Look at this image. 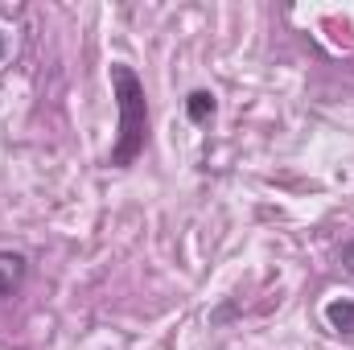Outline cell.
<instances>
[{"mask_svg":"<svg viewBox=\"0 0 354 350\" xmlns=\"http://www.w3.org/2000/svg\"><path fill=\"white\" fill-rule=\"evenodd\" d=\"M0 54H4V37H0Z\"/></svg>","mask_w":354,"mask_h":350,"instance_id":"5","label":"cell"},{"mask_svg":"<svg viewBox=\"0 0 354 350\" xmlns=\"http://www.w3.org/2000/svg\"><path fill=\"white\" fill-rule=\"evenodd\" d=\"M111 91H115V107H120V136H115V149L107 157V165L115 169H128L145 145H149V103H145V83L136 79L132 66L115 62L111 66Z\"/></svg>","mask_w":354,"mask_h":350,"instance_id":"1","label":"cell"},{"mask_svg":"<svg viewBox=\"0 0 354 350\" xmlns=\"http://www.w3.org/2000/svg\"><path fill=\"white\" fill-rule=\"evenodd\" d=\"M326 322H330L334 330H342V334H354V301L351 297L330 301V305H326Z\"/></svg>","mask_w":354,"mask_h":350,"instance_id":"3","label":"cell"},{"mask_svg":"<svg viewBox=\"0 0 354 350\" xmlns=\"http://www.w3.org/2000/svg\"><path fill=\"white\" fill-rule=\"evenodd\" d=\"M25 280V256L21 252H0V297H12Z\"/></svg>","mask_w":354,"mask_h":350,"instance_id":"2","label":"cell"},{"mask_svg":"<svg viewBox=\"0 0 354 350\" xmlns=\"http://www.w3.org/2000/svg\"><path fill=\"white\" fill-rule=\"evenodd\" d=\"M185 111H189V120H194V124L210 120V116H214V95H210V91H194V95H189V103H185Z\"/></svg>","mask_w":354,"mask_h":350,"instance_id":"4","label":"cell"}]
</instances>
